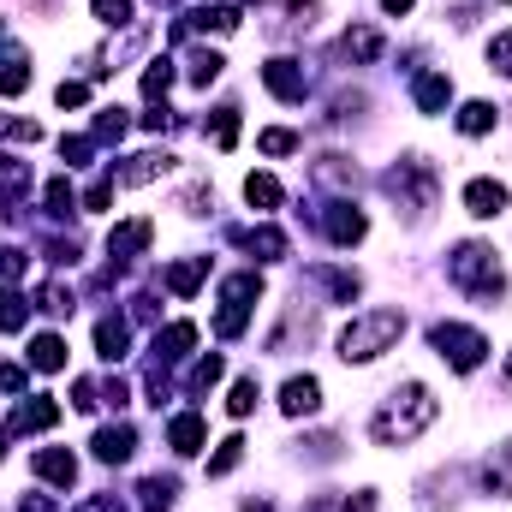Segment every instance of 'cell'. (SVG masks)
Segmentation results:
<instances>
[{"instance_id": "14", "label": "cell", "mask_w": 512, "mask_h": 512, "mask_svg": "<svg viewBox=\"0 0 512 512\" xmlns=\"http://www.w3.org/2000/svg\"><path fill=\"white\" fill-rule=\"evenodd\" d=\"M120 185H149V179H161V173H173V155L167 149H149V155H131L126 167H108Z\"/></svg>"}, {"instance_id": "21", "label": "cell", "mask_w": 512, "mask_h": 512, "mask_svg": "<svg viewBox=\"0 0 512 512\" xmlns=\"http://www.w3.org/2000/svg\"><path fill=\"white\" fill-rule=\"evenodd\" d=\"M161 280H167V292H173V298H191V292L209 280V256H185V262H173Z\"/></svg>"}, {"instance_id": "41", "label": "cell", "mask_w": 512, "mask_h": 512, "mask_svg": "<svg viewBox=\"0 0 512 512\" xmlns=\"http://www.w3.org/2000/svg\"><path fill=\"white\" fill-rule=\"evenodd\" d=\"M209 131H215V149H233L239 143V108H215Z\"/></svg>"}, {"instance_id": "58", "label": "cell", "mask_w": 512, "mask_h": 512, "mask_svg": "<svg viewBox=\"0 0 512 512\" xmlns=\"http://www.w3.org/2000/svg\"><path fill=\"white\" fill-rule=\"evenodd\" d=\"M411 6H417V0H382V12H387V18H405Z\"/></svg>"}, {"instance_id": "6", "label": "cell", "mask_w": 512, "mask_h": 512, "mask_svg": "<svg viewBox=\"0 0 512 512\" xmlns=\"http://www.w3.org/2000/svg\"><path fill=\"white\" fill-rule=\"evenodd\" d=\"M429 346H435L453 370H477L483 352H489V340H483L477 328H459V322H435V328H429Z\"/></svg>"}, {"instance_id": "30", "label": "cell", "mask_w": 512, "mask_h": 512, "mask_svg": "<svg viewBox=\"0 0 512 512\" xmlns=\"http://www.w3.org/2000/svg\"><path fill=\"white\" fill-rule=\"evenodd\" d=\"M30 322V298L18 286H0V334H18Z\"/></svg>"}, {"instance_id": "48", "label": "cell", "mask_w": 512, "mask_h": 512, "mask_svg": "<svg viewBox=\"0 0 512 512\" xmlns=\"http://www.w3.org/2000/svg\"><path fill=\"white\" fill-rule=\"evenodd\" d=\"M256 143H262V155H292V149H298V137H292V131H262Z\"/></svg>"}, {"instance_id": "43", "label": "cell", "mask_w": 512, "mask_h": 512, "mask_svg": "<svg viewBox=\"0 0 512 512\" xmlns=\"http://www.w3.org/2000/svg\"><path fill=\"white\" fill-rule=\"evenodd\" d=\"M96 24L126 30V24H131V0H96Z\"/></svg>"}, {"instance_id": "46", "label": "cell", "mask_w": 512, "mask_h": 512, "mask_svg": "<svg viewBox=\"0 0 512 512\" xmlns=\"http://www.w3.org/2000/svg\"><path fill=\"white\" fill-rule=\"evenodd\" d=\"M54 102H60V108H84V102H90V84H84V78H66V84L54 90Z\"/></svg>"}, {"instance_id": "53", "label": "cell", "mask_w": 512, "mask_h": 512, "mask_svg": "<svg viewBox=\"0 0 512 512\" xmlns=\"http://www.w3.org/2000/svg\"><path fill=\"white\" fill-rule=\"evenodd\" d=\"M24 262H30L24 251H12V245H0V274H6V280H12V274H24Z\"/></svg>"}, {"instance_id": "56", "label": "cell", "mask_w": 512, "mask_h": 512, "mask_svg": "<svg viewBox=\"0 0 512 512\" xmlns=\"http://www.w3.org/2000/svg\"><path fill=\"white\" fill-rule=\"evenodd\" d=\"M78 512H126V507H120L114 495H96V501H84V507H78Z\"/></svg>"}, {"instance_id": "26", "label": "cell", "mask_w": 512, "mask_h": 512, "mask_svg": "<svg viewBox=\"0 0 512 512\" xmlns=\"http://www.w3.org/2000/svg\"><path fill=\"white\" fill-rule=\"evenodd\" d=\"M30 370H42V376L66 370V340H60V334H36V340H30Z\"/></svg>"}, {"instance_id": "54", "label": "cell", "mask_w": 512, "mask_h": 512, "mask_svg": "<svg viewBox=\"0 0 512 512\" xmlns=\"http://www.w3.org/2000/svg\"><path fill=\"white\" fill-rule=\"evenodd\" d=\"M131 322H155V292H137L131 298Z\"/></svg>"}, {"instance_id": "49", "label": "cell", "mask_w": 512, "mask_h": 512, "mask_svg": "<svg viewBox=\"0 0 512 512\" xmlns=\"http://www.w3.org/2000/svg\"><path fill=\"white\" fill-rule=\"evenodd\" d=\"M126 399H131V382H126V376H108V382H102V405H114V411H120Z\"/></svg>"}, {"instance_id": "24", "label": "cell", "mask_w": 512, "mask_h": 512, "mask_svg": "<svg viewBox=\"0 0 512 512\" xmlns=\"http://www.w3.org/2000/svg\"><path fill=\"white\" fill-rule=\"evenodd\" d=\"M316 185H328V191L352 197V191H358V167H352L346 155H322V161H316Z\"/></svg>"}, {"instance_id": "59", "label": "cell", "mask_w": 512, "mask_h": 512, "mask_svg": "<svg viewBox=\"0 0 512 512\" xmlns=\"http://www.w3.org/2000/svg\"><path fill=\"white\" fill-rule=\"evenodd\" d=\"M245 512H274V507H268V501H245Z\"/></svg>"}, {"instance_id": "20", "label": "cell", "mask_w": 512, "mask_h": 512, "mask_svg": "<svg viewBox=\"0 0 512 512\" xmlns=\"http://www.w3.org/2000/svg\"><path fill=\"white\" fill-rule=\"evenodd\" d=\"M131 346V322L126 316H102L96 322V352H102V364H120Z\"/></svg>"}, {"instance_id": "19", "label": "cell", "mask_w": 512, "mask_h": 512, "mask_svg": "<svg viewBox=\"0 0 512 512\" xmlns=\"http://www.w3.org/2000/svg\"><path fill=\"white\" fill-rule=\"evenodd\" d=\"M316 405H322V382L316 376H292V382L280 387V411L286 417H310Z\"/></svg>"}, {"instance_id": "52", "label": "cell", "mask_w": 512, "mask_h": 512, "mask_svg": "<svg viewBox=\"0 0 512 512\" xmlns=\"http://www.w3.org/2000/svg\"><path fill=\"white\" fill-rule=\"evenodd\" d=\"M143 126H149V131H173V114H167V102H149V114H143Z\"/></svg>"}, {"instance_id": "29", "label": "cell", "mask_w": 512, "mask_h": 512, "mask_svg": "<svg viewBox=\"0 0 512 512\" xmlns=\"http://www.w3.org/2000/svg\"><path fill=\"white\" fill-rule=\"evenodd\" d=\"M42 203H48V215H54V221H66V215L78 209V191H72V179H66V173H54V179L42 185Z\"/></svg>"}, {"instance_id": "17", "label": "cell", "mask_w": 512, "mask_h": 512, "mask_svg": "<svg viewBox=\"0 0 512 512\" xmlns=\"http://www.w3.org/2000/svg\"><path fill=\"white\" fill-rule=\"evenodd\" d=\"M0 36H6V24H0ZM30 90V54L12 42V48H0V96H24Z\"/></svg>"}, {"instance_id": "33", "label": "cell", "mask_w": 512, "mask_h": 512, "mask_svg": "<svg viewBox=\"0 0 512 512\" xmlns=\"http://www.w3.org/2000/svg\"><path fill=\"white\" fill-rule=\"evenodd\" d=\"M227 376V364H221V352H209V358H197L191 364V376H185V393H209V387Z\"/></svg>"}, {"instance_id": "36", "label": "cell", "mask_w": 512, "mask_h": 512, "mask_svg": "<svg viewBox=\"0 0 512 512\" xmlns=\"http://www.w3.org/2000/svg\"><path fill=\"white\" fill-rule=\"evenodd\" d=\"M316 280H322V286H328L340 304H352V298L364 292V280H358V274H346V268H316Z\"/></svg>"}, {"instance_id": "28", "label": "cell", "mask_w": 512, "mask_h": 512, "mask_svg": "<svg viewBox=\"0 0 512 512\" xmlns=\"http://www.w3.org/2000/svg\"><path fill=\"white\" fill-rule=\"evenodd\" d=\"M340 54H346V60H382V36H376L370 24H358V30L340 36Z\"/></svg>"}, {"instance_id": "61", "label": "cell", "mask_w": 512, "mask_h": 512, "mask_svg": "<svg viewBox=\"0 0 512 512\" xmlns=\"http://www.w3.org/2000/svg\"><path fill=\"white\" fill-rule=\"evenodd\" d=\"M507 382H512V352H507Z\"/></svg>"}, {"instance_id": "8", "label": "cell", "mask_w": 512, "mask_h": 512, "mask_svg": "<svg viewBox=\"0 0 512 512\" xmlns=\"http://www.w3.org/2000/svg\"><path fill=\"white\" fill-rule=\"evenodd\" d=\"M54 423H60V405H54L48 393L18 399V405H12V417H6V429H12V435H36V429H54Z\"/></svg>"}, {"instance_id": "34", "label": "cell", "mask_w": 512, "mask_h": 512, "mask_svg": "<svg viewBox=\"0 0 512 512\" xmlns=\"http://www.w3.org/2000/svg\"><path fill=\"white\" fill-rule=\"evenodd\" d=\"M221 72H227V60H221L215 48H197V54L185 60V78H191V84H215Z\"/></svg>"}, {"instance_id": "11", "label": "cell", "mask_w": 512, "mask_h": 512, "mask_svg": "<svg viewBox=\"0 0 512 512\" xmlns=\"http://www.w3.org/2000/svg\"><path fill=\"white\" fill-rule=\"evenodd\" d=\"M191 346H197V328H191V322H167V328L155 334V346H149V352H155L149 364H161V370H167V364H179Z\"/></svg>"}, {"instance_id": "47", "label": "cell", "mask_w": 512, "mask_h": 512, "mask_svg": "<svg viewBox=\"0 0 512 512\" xmlns=\"http://www.w3.org/2000/svg\"><path fill=\"white\" fill-rule=\"evenodd\" d=\"M489 66H495V72H507V78H512V30H501V36L489 42Z\"/></svg>"}, {"instance_id": "22", "label": "cell", "mask_w": 512, "mask_h": 512, "mask_svg": "<svg viewBox=\"0 0 512 512\" xmlns=\"http://www.w3.org/2000/svg\"><path fill=\"white\" fill-rule=\"evenodd\" d=\"M24 191H30V167H24L18 155H0V197H6V215H12V221H18Z\"/></svg>"}, {"instance_id": "38", "label": "cell", "mask_w": 512, "mask_h": 512, "mask_svg": "<svg viewBox=\"0 0 512 512\" xmlns=\"http://www.w3.org/2000/svg\"><path fill=\"white\" fill-rule=\"evenodd\" d=\"M459 131H465V137L495 131V108H489V102H465V108H459Z\"/></svg>"}, {"instance_id": "3", "label": "cell", "mask_w": 512, "mask_h": 512, "mask_svg": "<svg viewBox=\"0 0 512 512\" xmlns=\"http://www.w3.org/2000/svg\"><path fill=\"white\" fill-rule=\"evenodd\" d=\"M447 280L459 292H471V298H501L507 292V274L495 262V245H483V239H465L459 251L447 256Z\"/></svg>"}, {"instance_id": "45", "label": "cell", "mask_w": 512, "mask_h": 512, "mask_svg": "<svg viewBox=\"0 0 512 512\" xmlns=\"http://www.w3.org/2000/svg\"><path fill=\"white\" fill-rule=\"evenodd\" d=\"M114 185H120V179H114V173H102V179L84 191V209H90V215H102V209L114 203Z\"/></svg>"}, {"instance_id": "31", "label": "cell", "mask_w": 512, "mask_h": 512, "mask_svg": "<svg viewBox=\"0 0 512 512\" xmlns=\"http://www.w3.org/2000/svg\"><path fill=\"white\" fill-rule=\"evenodd\" d=\"M36 310H48V316H72V310H78V298H72V286H66V280H42Z\"/></svg>"}, {"instance_id": "60", "label": "cell", "mask_w": 512, "mask_h": 512, "mask_svg": "<svg viewBox=\"0 0 512 512\" xmlns=\"http://www.w3.org/2000/svg\"><path fill=\"white\" fill-rule=\"evenodd\" d=\"M6 435H12V429H0V459H6Z\"/></svg>"}, {"instance_id": "35", "label": "cell", "mask_w": 512, "mask_h": 512, "mask_svg": "<svg viewBox=\"0 0 512 512\" xmlns=\"http://www.w3.org/2000/svg\"><path fill=\"white\" fill-rule=\"evenodd\" d=\"M173 78H179V72H173V60H167V54H161V60H149V72H143V96H149V102H161V96L173 90Z\"/></svg>"}, {"instance_id": "12", "label": "cell", "mask_w": 512, "mask_h": 512, "mask_svg": "<svg viewBox=\"0 0 512 512\" xmlns=\"http://www.w3.org/2000/svg\"><path fill=\"white\" fill-rule=\"evenodd\" d=\"M90 447H96L102 465H126L131 453H137V429H131V423H108V429H96Z\"/></svg>"}, {"instance_id": "27", "label": "cell", "mask_w": 512, "mask_h": 512, "mask_svg": "<svg viewBox=\"0 0 512 512\" xmlns=\"http://www.w3.org/2000/svg\"><path fill=\"white\" fill-rule=\"evenodd\" d=\"M137 501H143V512H167L173 501H179V477H143Z\"/></svg>"}, {"instance_id": "7", "label": "cell", "mask_w": 512, "mask_h": 512, "mask_svg": "<svg viewBox=\"0 0 512 512\" xmlns=\"http://www.w3.org/2000/svg\"><path fill=\"white\" fill-rule=\"evenodd\" d=\"M322 233H328V239H334L340 251H352V245H358V239L370 233V221H364V209H358L352 197H334V203L322 209Z\"/></svg>"}, {"instance_id": "39", "label": "cell", "mask_w": 512, "mask_h": 512, "mask_svg": "<svg viewBox=\"0 0 512 512\" xmlns=\"http://www.w3.org/2000/svg\"><path fill=\"white\" fill-rule=\"evenodd\" d=\"M256 399H262L256 376H239V382H233V393H227V411H233V417H251V411H256Z\"/></svg>"}, {"instance_id": "23", "label": "cell", "mask_w": 512, "mask_h": 512, "mask_svg": "<svg viewBox=\"0 0 512 512\" xmlns=\"http://www.w3.org/2000/svg\"><path fill=\"white\" fill-rule=\"evenodd\" d=\"M245 24V12L239 6H197L179 30H215V36H227V30H239Z\"/></svg>"}, {"instance_id": "44", "label": "cell", "mask_w": 512, "mask_h": 512, "mask_svg": "<svg viewBox=\"0 0 512 512\" xmlns=\"http://www.w3.org/2000/svg\"><path fill=\"white\" fill-rule=\"evenodd\" d=\"M90 155H96V137H60V161L66 167H84Z\"/></svg>"}, {"instance_id": "63", "label": "cell", "mask_w": 512, "mask_h": 512, "mask_svg": "<svg viewBox=\"0 0 512 512\" xmlns=\"http://www.w3.org/2000/svg\"><path fill=\"white\" fill-rule=\"evenodd\" d=\"M507 6H512V0H507Z\"/></svg>"}, {"instance_id": "62", "label": "cell", "mask_w": 512, "mask_h": 512, "mask_svg": "<svg viewBox=\"0 0 512 512\" xmlns=\"http://www.w3.org/2000/svg\"><path fill=\"white\" fill-rule=\"evenodd\" d=\"M155 6H179V0H155Z\"/></svg>"}, {"instance_id": "55", "label": "cell", "mask_w": 512, "mask_h": 512, "mask_svg": "<svg viewBox=\"0 0 512 512\" xmlns=\"http://www.w3.org/2000/svg\"><path fill=\"white\" fill-rule=\"evenodd\" d=\"M18 512H60V501H54V495H24Z\"/></svg>"}, {"instance_id": "9", "label": "cell", "mask_w": 512, "mask_h": 512, "mask_svg": "<svg viewBox=\"0 0 512 512\" xmlns=\"http://www.w3.org/2000/svg\"><path fill=\"white\" fill-rule=\"evenodd\" d=\"M262 84H268L280 102H304V96H310V78H304L298 60H268V66H262Z\"/></svg>"}, {"instance_id": "18", "label": "cell", "mask_w": 512, "mask_h": 512, "mask_svg": "<svg viewBox=\"0 0 512 512\" xmlns=\"http://www.w3.org/2000/svg\"><path fill=\"white\" fill-rule=\"evenodd\" d=\"M36 477L54 483V489H72V483H78V459H72L66 447H42V453H36Z\"/></svg>"}, {"instance_id": "42", "label": "cell", "mask_w": 512, "mask_h": 512, "mask_svg": "<svg viewBox=\"0 0 512 512\" xmlns=\"http://www.w3.org/2000/svg\"><path fill=\"white\" fill-rule=\"evenodd\" d=\"M126 114H120V108H102V114H96V143H120V137H126Z\"/></svg>"}, {"instance_id": "51", "label": "cell", "mask_w": 512, "mask_h": 512, "mask_svg": "<svg viewBox=\"0 0 512 512\" xmlns=\"http://www.w3.org/2000/svg\"><path fill=\"white\" fill-rule=\"evenodd\" d=\"M24 382H30L24 364H0V393H24Z\"/></svg>"}, {"instance_id": "5", "label": "cell", "mask_w": 512, "mask_h": 512, "mask_svg": "<svg viewBox=\"0 0 512 512\" xmlns=\"http://www.w3.org/2000/svg\"><path fill=\"white\" fill-rule=\"evenodd\" d=\"M387 191L399 197V209L423 215V209L435 203V167H429L423 155H405L399 167H387Z\"/></svg>"}, {"instance_id": "4", "label": "cell", "mask_w": 512, "mask_h": 512, "mask_svg": "<svg viewBox=\"0 0 512 512\" xmlns=\"http://www.w3.org/2000/svg\"><path fill=\"white\" fill-rule=\"evenodd\" d=\"M256 298H262V274H256V268L221 280V316H215V334H221V340H239V334L251 328Z\"/></svg>"}, {"instance_id": "40", "label": "cell", "mask_w": 512, "mask_h": 512, "mask_svg": "<svg viewBox=\"0 0 512 512\" xmlns=\"http://www.w3.org/2000/svg\"><path fill=\"white\" fill-rule=\"evenodd\" d=\"M239 459H245V441H239V435H227V441L215 447V459H209V477H227V471H239Z\"/></svg>"}, {"instance_id": "32", "label": "cell", "mask_w": 512, "mask_h": 512, "mask_svg": "<svg viewBox=\"0 0 512 512\" xmlns=\"http://www.w3.org/2000/svg\"><path fill=\"white\" fill-rule=\"evenodd\" d=\"M483 489L512 495V441H501V447H495V459H489V471H483Z\"/></svg>"}, {"instance_id": "37", "label": "cell", "mask_w": 512, "mask_h": 512, "mask_svg": "<svg viewBox=\"0 0 512 512\" xmlns=\"http://www.w3.org/2000/svg\"><path fill=\"white\" fill-rule=\"evenodd\" d=\"M245 203H251V209H274V203H280V179H274V173H251V179H245Z\"/></svg>"}, {"instance_id": "1", "label": "cell", "mask_w": 512, "mask_h": 512, "mask_svg": "<svg viewBox=\"0 0 512 512\" xmlns=\"http://www.w3.org/2000/svg\"><path fill=\"white\" fill-rule=\"evenodd\" d=\"M435 411H441V405H435V393H429V387L405 382V387H393V393H387V405L370 417V435H376L382 447H405V441H417V435L435 423Z\"/></svg>"}, {"instance_id": "15", "label": "cell", "mask_w": 512, "mask_h": 512, "mask_svg": "<svg viewBox=\"0 0 512 512\" xmlns=\"http://www.w3.org/2000/svg\"><path fill=\"white\" fill-rule=\"evenodd\" d=\"M411 102H417L423 114H447V102H453V78H447V72H417Z\"/></svg>"}, {"instance_id": "13", "label": "cell", "mask_w": 512, "mask_h": 512, "mask_svg": "<svg viewBox=\"0 0 512 512\" xmlns=\"http://www.w3.org/2000/svg\"><path fill=\"white\" fill-rule=\"evenodd\" d=\"M149 239H155V221H126V227H114L108 233V256H114V268L131 262V256L149 251Z\"/></svg>"}, {"instance_id": "57", "label": "cell", "mask_w": 512, "mask_h": 512, "mask_svg": "<svg viewBox=\"0 0 512 512\" xmlns=\"http://www.w3.org/2000/svg\"><path fill=\"white\" fill-rule=\"evenodd\" d=\"M340 512H376V495H370V489H364V495H358V501H346V507Z\"/></svg>"}, {"instance_id": "50", "label": "cell", "mask_w": 512, "mask_h": 512, "mask_svg": "<svg viewBox=\"0 0 512 512\" xmlns=\"http://www.w3.org/2000/svg\"><path fill=\"white\" fill-rule=\"evenodd\" d=\"M72 405H78V411H96V405H102V387L96 382H72Z\"/></svg>"}, {"instance_id": "25", "label": "cell", "mask_w": 512, "mask_h": 512, "mask_svg": "<svg viewBox=\"0 0 512 512\" xmlns=\"http://www.w3.org/2000/svg\"><path fill=\"white\" fill-rule=\"evenodd\" d=\"M167 441H173V453H185V459L203 453V417H197V411H179V417L167 423Z\"/></svg>"}, {"instance_id": "16", "label": "cell", "mask_w": 512, "mask_h": 512, "mask_svg": "<svg viewBox=\"0 0 512 512\" xmlns=\"http://www.w3.org/2000/svg\"><path fill=\"white\" fill-rule=\"evenodd\" d=\"M465 209H471L477 221H495V215L507 209V185H501V179H471V185H465Z\"/></svg>"}, {"instance_id": "2", "label": "cell", "mask_w": 512, "mask_h": 512, "mask_svg": "<svg viewBox=\"0 0 512 512\" xmlns=\"http://www.w3.org/2000/svg\"><path fill=\"white\" fill-rule=\"evenodd\" d=\"M399 334H405V310H364L340 328V358L346 364H376L382 352H393Z\"/></svg>"}, {"instance_id": "10", "label": "cell", "mask_w": 512, "mask_h": 512, "mask_svg": "<svg viewBox=\"0 0 512 512\" xmlns=\"http://www.w3.org/2000/svg\"><path fill=\"white\" fill-rule=\"evenodd\" d=\"M233 245H239V251H251L256 262H280V256L292 251L280 227H233Z\"/></svg>"}]
</instances>
